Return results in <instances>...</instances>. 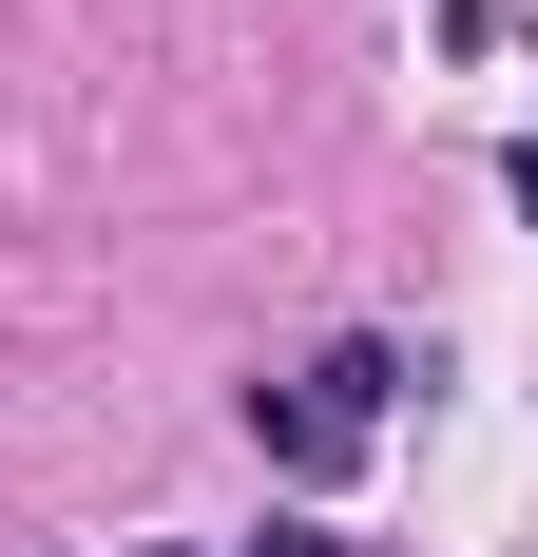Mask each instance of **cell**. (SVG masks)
Segmentation results:
<instances>
[{
  "label": "cell",
  "instance_id": "4",
  "mask_svg": "<svg viewBox=\"0 0 538 557\" xmlns=\"http://www.w3.org/2000/svg\"><path fill=\"white\" fill-rule=\"evenodd\" d=\"M155 557H173V539H155Z\"/></svg>",
  "mask_w": 538,
  "mask_h": 557
},
{
  "label": "cell",
  "instance_id": "1",
  "mask_svg": "<svg viewBox=\"0 0 538 557\" xmlns=\"http://www.w3.org/2000/svg\"><path fill=\"white\" fill-rule=\"evenodd\" d=\"M384 385H404V346H327L308 385H250L269 481H346V461H366V423H384Z\"/></svg>",
  "mask_w": 538,
  "mask_h": 557
},
{
  "label": "cell",
  "instance_id": "3",
  "mask_svg": "<svg viewBox=\"0 0 538 557\" xmlns=\"http://www.w3.org/2000/svg\"><path fill=\"white\" fill-rule=\"evenodd\" d=\"M500 193H519V231H538V135H519V154H500Z\"/></svg>",
  "mask_w": 538,
  "mask_h": 557
},
{
  "label": "cell",
  "instance_id": "2",
  "mask_svg": "<svg viewBox=\"0 0 538 557\" xmlns=\"http://www.w3.org/2000/svg\"><path fill=\"white\" fill-rule=\"evenodd\" d=\"M231 557H346V539H327V519H269V539H231Z\"/></svg>",
  "mask_w": 538,
  "mask_h": 557
}]
</instances>
